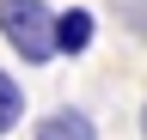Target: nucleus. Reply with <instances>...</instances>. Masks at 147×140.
<instances>
[{
  "label": "nucleus",
  "mask_w": 147,
  "mask_h": 140,
  "mask_svg": "<svg viewBox=\"0 0 147 140\" xmlns=\"http://www.w3.org/2000/svg\"><path fill=\"white\" fill-rule=\"evenodd\" d=\"M55 19L61 12H49L43 0H0V37L12 43V55H25V67H43L49 55H61L55 49Z\"/></svg>",
  "instance_id": "1"
},
{
  "label": "nucleus",
  "mask_w": 147,
  "mask_h": 140,
  "mask_svg": "<svg viewBox=\"0 0 147 140\" xmlns=\"http://www.w3.org/2000/svg\"><path fill=\"white\" fill-rule=\"evenodd\" d=\"M18 122H25V92H18V79L0 67V134H12Z\"/></svg>",
  "instance_id": "4"
},
{
  "label": "nucleus",
  "mask_w": 147,
  "mask_h": 140,
  "mask_svg": "<svg viewBox=\"0 0 147 140\" xmlns=\"http://www.w3.org/2000/svg\"><path fill=\"white\" fill-rule=\"evenodd\" d=\"M37 140H98V128H92L86 110H55L37 122Z\"/></svg>",
  "instance_id": "3"
},
{
  "label": "nucleus",
  "mask_w": 147,
  "mask_h": 140,
  "mask_svg": "<svg viewBox=\"0 0 147 140\" xmlns=\"http://www.w3.org/2000/svg\"><path fill=\"white\" fill-rule=\"evenodd\" d=\"M141 134H147V104H141Z\"/></svg>",
  "instance_id": "5"
},
{
  "label": "nucleus",
  "mask_w": 147,
  "mask_h": 140,
  "mask_svg": "<svg viewBox=\"0 0 147 140\" xmlns=\"http://www.w3.org/2000/svg\"><path fill=\"white\" fill-rule=\"evenodd\" d=\"M92 31H98L92 12L86 6H67L61 19H55V49H61V55H86V49H92Z\"/></svg>",
  "instance_id": "2"
}]
</instances>
